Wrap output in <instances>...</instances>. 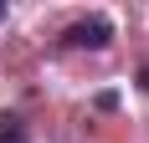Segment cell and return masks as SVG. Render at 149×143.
<instances>
[{"instance_id":"obj_1","label":"cell","mask_w":149,"mask_h":143,"mask_svg":"<svg viewBox=\"0 0 149 143\" xmlns=\"http://www.w3.org/2000/svg\"><path fill=\"white\" fill-rule=\"evenodd\" d=\"M113 41V21L108 15H82L72 26L62 31V46H72V51H103Z\"/></svg>"},{"instance_id":"obj_2","label":"cell","mask_w":149,"mask_h":143,"mask_svg":"<svg viewBox=\"0 0 149 143\" xmlns=\"http://www.w3.org/2000/svg\"><path fill=\"white\" fill-rule=\"evenodd\" d=\"M0 143H26V123H21V118H0Z\"/></svg>"},{"instance_id":"obj_3","label":"cell","mask_w":149,"mask_h":143,"mask_svg":"<svg viewBox=\"0 0 149 143\" xmlns=\"http://www.w3.org/2000/svg\"><path fill=\"white\" fill-rule=\"evenodd\" d=\"M139 87H144V92H149V67H139Z\"/></svg>"},{"instance_id":"obj_4","label":"cell","mask_w":149,"mask_h":143,"mask_svg":"<svg viewBox=\"0 0 149 143\" xmlns=\"http://www.w3.org/2000/svg\"><path fill=\"white\" fill-rule=\"evenodd\" d=\"M0 21H5V0H0Z\"/></svg>"}]
</instances>
